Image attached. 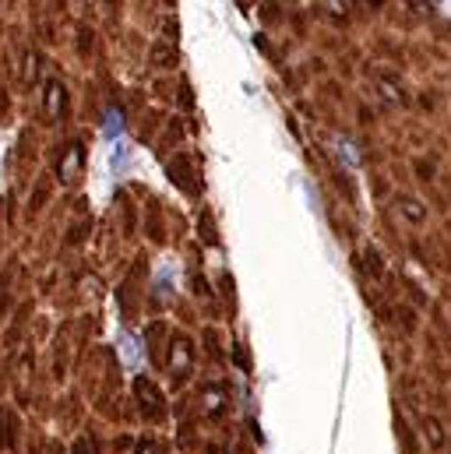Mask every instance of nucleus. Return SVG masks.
I'll return each instance as SVG.
<instances>
[{"label":"nucleus","mask_w":451,"mask_h":454,"mask_svg":"<svg viewBox=\"0 0 451 454\" xmlns=\"http://www.w3.org/2000/svg\"><path fill=\"white\" fill-rule=\"evenodd\" d=\"M223 405H226L223 391H219V387H209V391H205V409H209V412H219Z\"/></svg>","instance_id":"nucleus-5"},{"label":"nucleus","mask_w":451,"mask_h":454,"mask_svg":"<svg viewBox=\"0 0 451 454\" xmlns=\"http://www.w3.org/2000/svg\"><path fill=\"white\" fill-rule=\"evenodd\" d=\"M395 208H399V215H402L409 226H423V223H427V205L416 201V198H409V194H402V198L395 201Z\"/></svg>","instance_id":"nucleus-2"},{"label":"nucleus","mask_w":451,"mask_h":454,"mask_svg":"<svg viewBox=\"0 0 451 454\" xmlns=\"http://www.w3.org/2000/svg\"><path fill=\"white\" fill-rule=\"evenodd\" d=\"M420 430H423V437H427V444L431 448H445V427H441V419H434V416H423L420 419Z\"/></svg>","instance_id":"nucleus-3"},{"label":"nucleus","mask_w":451,"mask_h":454,"mask_svg":"<svg viewBox=\"0 0 451 454\" xmlns=\"http://www.w3.org/2000/svg\"><path fill=\"white\" fill-rule=\"evenodd\" d=\"M325 14L338 21V25H345L349 21V7H345V0H325Z\"/></svg>","instance_id":"nucleus-4"},{"label":"nucleus","mask_w":451,"mask_h":454,"mask_svg":"<svg viewBox=\"0 0 451 454\" xmlns=\"http://www.w3.org/2000/svg\"><path fill=\"white\" fill-rule=\"evenodd\" d=\"M377 96H381V103L384 106H395V110H402V106H409V96L402 92V85L395 82V78H377Z\"/></svg>","instance_id":"nucleus-1"},{"label":"nucleus","mask_w":451,"mask_h":454,"mask_svg":"<svg viewBox=\"0 0 451 454\" xmlns=\"http://www.w3.org/2000/svg\"><path fill=\"white\" fill-rule=\"evenodd\" d=\"M212 454H226V451H212Z\"/></svg>","instance_id":"nucleus-6"}]
</instances>
